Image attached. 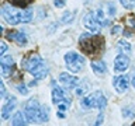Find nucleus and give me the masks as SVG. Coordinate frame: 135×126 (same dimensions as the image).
I'll return each mask as SVG.
<instances>
[{
    "instance_id": "obj_1",
    "label": "nucleus",
    "mask_w": 135,
    "mask_h": 126,
    "mask_svg": "<svg viewBox=\"0 0 135 126\" xmlns=\"http://www.w3.org/2000/svg\"><path fill=\"white\" fill-rule=\"evenodd\" d=\"M2 17L10 25L27 24L32 20V10L31 8H21L8 3V4H3Z\"/></svg>"
},
{
    "instance_id": "obj_2",
    "label": "nucleus",
    "mask_w": 135,
    "mask_h": 126,
    "mask_svg": "<svg viewBox=\"0 0 135 126\" xmlns=\"http://www.w3.org/2000/svg\"><path fill=\"white\" fill-rule=\"evenodd\" d=\"M104 42V36L99 32H84L79 38L80 50L89 56H96L103 52Z\"/></svg>"
},
{
    "instance_id": "obj_3",
    "label": "nucleus",
    "mask_w": 135,
    "mask_h": 126,
    "mask_svg": "<svg viewBox=\"0 0 135 126\" xmlns=\"http://www.w3.org/2000/svg\"><path fill=\"white\" fill-rule=\"evenodd\" d=\"M21 69L28 71L35 80H42L48 76V66L38 53H31L21 60Z\"/></svg>"
},
{
    "instance_id": "obj_4",
    "label": "nucleus",
    "mask_w": 135,
    "mask_h": 126,
    "mask_svg": "<svg viewBox=\"0 0 135 126\" xmlns=\"http://www.w3.org/2000/svg\"><path fill=\"white\" fill-rule=\"evenodd\" d=\"M52 86V102L58 107V118H65V111H68V108L70 107L72 104V99H70V95L68 94V88L65 87H59L55 80H52L51 83Z\"/></svg>"
},
{
    "instance_id": "obj_5",
    "label": "nucleus",
    "mask_w": 135,
    "mask_h": 126,
    "mask_svg": "<svg viewBox=\"0 0 135 126\" xmlns=\"http://www.w3.org/2000/svg\"><path fill=\"white\" fill-rule=\"evenodd\" d=\"M80 105H82L83 109H93L97 108L100 111H103L107 107V98L101 91H94L91 94H89L86 97H83L82 101H80Z\"/></svg>"
},
{
    "instance_id": "obj_6",
    "label": "nucleus",
    "mask_w": 135,
    "mask_h": 126,
    "mask_svg": "<svg viewBox=\"0 0 135 126\" xmlns=\"http://www.w3.org/2000/svg\"><path fill=\"white\" fill-rule=\"evenodd\" d=\"M114 15H115V6H114V3H111V2L101 3L99 10L96 11V18H97V21H99L100 27L108 25Z\"/></svg>"
},
{
    "instance_id": "obj_7",
    "label": "nucleus",
    "mask_w": 135,
    "mask_h": 126,
    "mask_svg": "<svg viewBox=\"0 0 135 126\" xmlns=\"http://www.w3.org/2000/svg\"><path fill=\"white\" fill-rule=\"evenodd\" d=\"M63 60H65L66 69L69 71H72V73H79V71H82L84 65H86L84 57L82 55L76 53V52H68L65 56H63Z\"/></svg>"
},
{
    "instance_id": "obj_8",
    "label": "nucleus",
    "mask_w": 135,
    "mask_h": 126,
    "mask_svg": "<svg viewBox=\"0 0 135 126\" xmlns=\"http://www.w3.org/2000/svg\"><path fill=\"white\" fill-rule=\"evenodd\" d=\"M40 112H41V105L35 98H30L28 101H25L24 104V113L27 116L28 122H38L40 119Z\"/></svg>"
},
{
    "instance_id": "obj_9",
    "label": "nucleus",
    "mask_w": 135,
    "mask_h": 126,
    "mask_svg": "<svg viewBox=\"0 0 135 126\" xmlns=\"http://www.w3.org/2000/svg\"><path fill=\"white\" fill-rule=\"evenodd\" d=\"M0 67H2L3 78L10 77L13 70H14V60H13L11 55H2V59H0Z\"/></svg>"
},
{
    "instance_id": "obj_10",
    "label": "nucleus",
    "mask_w": 135,
    "mask_h": 126,
    "mask_svg": "<svg viewBox=\"0 0 135 126\" xmlns=\"http://www.w3.org/2000/svg\"><path fill=\"white\" fill-rule=\"evenodd\" d=\"M113 86L115 87V91L118 94H124L129 87V76L124 74V76H115L113 78Z\"/></svg>"
},
{
    "instance_id": "obj_11",
    "label": "nucleus",
    "mask_w": 135,
    "mask_h": 126,
    "mask_svg": "<svg viewBox=\"0 0 135 126\" xmlns=\"http://www.w3.org/2000/svg\"><path fill=\"white\" fill-rule=\"evenodd\" d=\"M83 24L90 32H99V29H100V24L96 18V13L94 11L86 13V15L83 17Z\"/></svg>"
},
{
    "instance_id": "obj_12",
    "label": "nucleus",
    "mask_w": 135,
    "mask_h": 126,
    "mask_svg": "<svg viewBox=\"0 0 135 126\" xmlns=\"http://www.w3.org/2000/svg\"><path fill=\"white\" fill-rule=\"evenodd\" d=\"M59 81L62 83V86L68 88V90H73L79 86V78L76 77V76H72L69 73H66V71H63V73L59 74Z\"/></svg>"
},
{
    "instance_id": "obj_13",
    "label": "nucleus",
    "mask_w": 135,
    "mask_h": 126,
    "mask_svg": "<svg viewBox=\"0 0 135 126\" xmlns=\"http://www.w3.org/2000/svg\"><path fill=\"white\" fill-rule=\"evenodd\" d=\"M129 67V57L125 53H120L114 59V70L117 73H124V71Z\"/></svg>"
},
{
    "instance_id": "obj_14",
    "label": "nucleus",
    "mask_w": 135,
    "mask_h": 126,
    "mask_svg": "<svg viewBox=\"0 0 135 126\" xmlns=\"http://www.w3.org/2000/svg\"><path fill=\"white\" fill-rule=\"evenodd\" d=\"M16 105H17V98L16 97L7 98V101L3 104V107H2V119L3 120H7L8 118H10L11 112L14 111V108H16Z\"/></svg>"
},
{
    "instance_id": "obj_15",
    "label": "nucleus",
    "mask_w": 135,
    "mask_h": 126,
    "mask_svg": "<svg viewBox=\"0 0 135 126\" xmlns=\"http://www.w3.org/2000/svg\"><path fill=\"white\" fill-rule=\"evenodd\" d=\"M7 38L8 39L16 41L18 45H25L27 44V35H25L24 31H13L10 34H7Z\"/></svg>"
},
{
    "instance_id": "obj_16",
    "label": "nucleus",
    "mask_w": 135,
    "mask_h": 126,
    "mask_svg": "<svg viewBox=\"0 0 135 126\" xmlns=\"http://www.w3.org/2000/svg\"><path fill=\"white\" fill-rule=\"evenodd\" d=\"M90 66L97 76H103L107 73V66H105V63L103 60H93L90 63Z\"/></svg>"
},
{
    "instance_id": "obj_17",
    "label": "nucleus",
    "mask_w": 135,
    "mask_h": 126,
    "mask_svg": "<svg viewBox=\"0 0 135 126\" xmlns=\"http://www.w3.org/2000/svg\"><path fill=\"white\" fill-rule=\"evenodd\" d=\"M27 122H28V119L24 112H17L11 119V123L14 126H24V125H27Z\"/></svg>"
},
{
    "instance_id": "obj_18",
    "label": "nucleus",
    "mask_w": 135,
    "mask_h": 126,
    "mask_svg": "<svg viewBox=\"0 0 135 126\" xmlns=\"http://www.w3.org/2000/svg\"><path fill=\"white\" fill-rule=\"evenodd\" d=\"M117 48H118V50H120V53H125V55H129L131 50H132V48H131V44H129V42H127L125 39L118 41Z\"/></svg>"
},
{
    "instance_id": "obj_19",
    "label": "nucleus",
    "mask_w": 135,
    "mask_h": 126,
    "mask_svg": "<svg viewBox=\"0 0 135 126\" xmlns=\"http://www.w3.org/2000/svg\"><path fill=\"white\" fill-rule=\"evenodd\" d=\"M49 120V108L46 105H41V112H40V119L38 122L44 123V122H48Z\"/></svg>"
},
{
    "instance_id": "obj_20",
    "label": "nucleus",
    "mask_w": 135,
    "mask_h": 126,
    "mask_svg": "<svg viewBox=\"0 0 135 126\" xmlns=\"http://www.w3.org/2000/svg\"><path fill=\"white\" fill-rule=\"evenodd\" d=\"M79 86H80V87L76 88L75 92H76V95H78V97H83V95L87 92V90H89V83H87V80H84V81H80Z\"/></svg>"
},
{
    "instance_id": "obj_21",
    "label": "nucleus",
    "mask_w": 135,
    "mask_h": 126,
    "mask_svg": "<svg viewBox=\"0 0 135 126\" xmlns=\"http://www.w3.org/2000/svg\"><path fill=\"white\" fill-rule=\"evenodd\" d=\"M10 4H13V6H17V7H27L28 4H31L34 0H7Z\"/></svg>"
},
{
    "instance_id": "obj_22",
    "label": "nucleus",
    "mask_w": 135,
    "mask_h": 126,
    "mask_svg": "<svg viewBox=\"0 0 135 126\" xmlns=\"http://www.w3.org/2000/svg\"><path fill=\"white\" fill-rule=\"evenodd\" d=\"M61 20H62L61 21L62 24H70L72 21H73V13H72V11H66L65 14L62 15Z\"/></svg>"
},
{
    "instance_id": "obj_23",
    "label": "nucleus",
    "mask_w": 135,
    "mask_h": 126,
    "mask_svg": "<svg viewBox=\"0 0 135 126\" xmlns=\"http://www.w3.org/2000/svg\"><path fill=\"white\" fill-rule=\"evenodd\" d=\"M120 3L124 8H132L135 6V0H120Z\"/></svg>"
},
{
    "instance_id": "obj_24",
    "label": "nucleus",
    "mask_w": 135,
    "mask_h": 126,
    "mask_svg": "<svg viewBox=\"0 0 135 126\" xmlns=\"http://www.w3.org/2000/svg\"><path fill=\"white\" fill-rule=\"evenodd\" d=\"M17 90H18V92H20V94H23V95H27V94H28V88L25 87L24 83L17 84Z\"/></svg>"
},
{
    "instance_id": "obj_25",
    "label": "nucleus",
    "mask_w": 135,
    "mask_h": 126,
    "mask_svg": "<svg viewBox=\"0 0 135 126\" xmlns=\"http://www.w3.org/2000/svg\"><path fill=\"white\" fill-rule=\"evenodd\" d=\"M124 29H122L121 25H114V27L111 28V35H118V34H121Z\"/></svg>"
},
{
    "instance_id": "obj_26",
    "label": "nucleus",
    "mask_w": 135,
    "mask_h": 126,
    "mask_svg": "<svg viewBox=\"0 0 135 126\" xmlns=\"http://www.w3.org/2000/svg\"><path fill=\"white\" fill-rule=\"evenodd\" d=\"M127 24H128L132 29H135V17H128V18H127Z\"/></svg>"
},
{
    "instance_id": "obj_27",
    "label": "nucleus",
    "mask_w": 135,
    "mask_h": 126,
    "mask_svg": "<svg viewBox=\"0 0 135 126\" xmlns=\"http://www.w3.org/2000/svg\"><path fill=\"white\" fill-rule=\"evenodd\" d=\"M65 3H66V0H54V4L58 8H62L63 6H65Z\"/></svg>"
},
{
    "instance_id": "obj_28",
    "label": "nucleus",
    "mask_w": 135,
    "mask_h": 126,
    "mask_svg": "<svg viewBox=\"0 0 135 126\" xmlns=\"http://www.w3.org/2000/svg\"><path fill=\"white\" fill-rule=\"evenodd\" d=\"M122 115H124L125 118L134 116V112H131V111H129V108H125V109H122Z\"/></svg>"
},
{
    "instance_id": "obj_29",
    "label": "nucleus",
    "mask_w": 135,
    "mask_h": 126,
    "mask_svg": "<svg viewBox=\"0 0 135 126\" xmlns=\"http://www.w3.org/2000/svg\"><path fill=\"white\" fill-rule=\"evenodd\" d=\"M0 94H2V98L6 97V87H4V83H0Z\"/></svg>"
},
{
    "instance_id": "obj_30",
    "label": "nucleus",
    "mask_w": 135,
    "mask_h": 126,
    "mask_svg": "<svg viewBox=\"0 0 135 126\" xmlns=\"http://www.w3.org/2000/svg\"><path fill=\"white\" fill-rule=\"evenodd\" d=\"M103 119H104V116H103V113H99V116H97V120H96V125H100V123H103Z\"/></svg>"
},
{
    "instance_id": "obj_31",
    "label": "nucleus",
    "mask_w": 135,
    "mask_h": 126,
    "mask_svg": "<svg viewBox=\"0 0 135 126\" xmlns=\"http://www.w3.org/2000/svg\"><path fill=\"white\" fill-rule=\"evenodd\" d=\"M6 50H7L6 42H2V49H0V55H4V53H6Z\"/></svg>"
},
{
    "instance_id": "obj_32",
    "label": "nucleus",
    "mask_w": 135,
    "mask_h": 126,
    "mask_svg": "<svg viewBox=\"0 0 135 126\" xmlns=\"http://www.w3.org/2000/svg\"><path fill=\"white\" fill-rule=\"evenodd\" d=\"M131 83H132V87L135 88V70L131 73Z\"/></svg>"
}]
</instances>
